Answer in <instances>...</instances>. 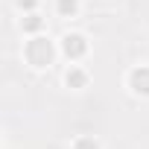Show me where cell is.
<instances>
[{
	"instance_id": "cell-1",
	"label": "cell",
	"mask_w": 149,
	"mask_h": 149,
	"mask_svg": "<svg viewBox=\"0 0 149 149\" xmlns=\"http://www.w3.org/2000/svg\"><path fill=\"white\" fill-rule=\"evenodd\" d=\"M56 56H61V53H58V41L53 44L44 32L29 35V38H26V44H24V58H26V64H29V67H35V70L50 67Z\"/></svg>"
},
{
	"instance_id": "cell-2",
	"label": "cell",
	"mask_w": 149,
	"mask_h": 149,
	"mask_svg": "<svg viewBox=\"0 0 149 149\" xmlns=\"http://www.w3.org/2000/svg\"><path fill=\"white\" fill-rule=\"evenodd\" d=\"M58 53L67 58V61H82L85 56H88V38L82 35V32H64L61 38H58Z\"/></svg>"
},
{
	"instance_id": "cell-3",
	"label": "cell",
	"mask_w": 149,
	"mask_h": 149,
	"mask_svg": "<svg viewBox=\"0 0 149 149\" xmlns=\"http://www.w3.org/2000/svg\"><path fill=\"white\" fill-rule=\"evenodd\" d=\"M126 85L134 97H149V64H137L129 70V76H126Z\"/></svg>"
},
{
	"instance_id": "cell-4",
	"label": "cell",
	"mask_w": 149,
	"mask_h": 149,
	"mask_svg": "<svg viewBox=\"0 0 149 149\" xmlns=\"http://www.w3.org/2000/svg\"><path fill=\"white\" fill-rule=\"evenodd\" d=\"M64 85L73 88V91H82V88L88 85V70L79 67V64H70L67 73H64Z\"/></svg>"
},
{
	"instance_id": "cell-5",
	"label": "cell",
	"mask_w": 149,
	"mask_h": 149,
	"mask_svg": "<svg viewBox=\"0 0 149 149\" xmlns=\"http://www.w3.org/2000/svg\"><path fill=\"white\" fill-rule=\"evenodd\" d=\"M21 29H24V35H26V38H29V35H38V32H44V18H41L38 12L21 15Z\"/></svg>"
},
{
	"instance_id": "cell-6",
	"label": "cell",
	"mask_w": 149,
	"mask_h": 149,
	"mask_svg": "<svg viewBox=\"0 0 149 149\" xmlns=\"http://www.w3.org/2000/svg\"><path fill=\"white\" fill-rule=\"evenodd\" d=\"M82 9L79 0H56V15L58 18H76Z\"/></svg>"
},
{
	"instance_id": "cell-7",
	"label": "cell",
	"mask_w": 149,
	"mask_h": 149,
	"mask_svg": "<svg viewBox=\"0 0 149 149\" xmlns=\"http://www.w3.org/2000/svg\"><path fill=\"white\" fill-rule=\"evenodd\" d=\"M70 149H102V143H100L94 134H79L76 140H73Z\"/></svg>"
},
{
	"instance_id": "cell-8",
	"label": "cell",
	"mask_w": 149,
	"mask_h": 149,
	"mask_svg": "<svg viewBox=\"0 0 149 149\" xmlns=\"http://www.w3.org/2000/svg\"><path fill=\"white\" fill-rule=\"evenodd\" d=\"M15 9L21 15H29V12H38V0H15Z\"/></svg>"
}]
</instances>
